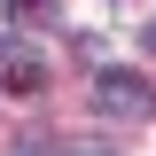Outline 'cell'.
Segmentation results:
<instances>
[{
  "label": "cell",
  "instance_id": "obj_1",
  "mask_svg": "<svg viewBox=\"0 0 156 156\" xmlns=\"http://www.w3.org/2000/svg\"><path fill=\"white\" fill-rule=\"evenodd\" d=\"M94 109L117 117V125H140V117L156 109V86H148L140 70H101V78H94Z\"/></svg>",
  "mask_w": 156,
  "mask_h": 156
},
{
  "label": "cell",
  "instance_id": "obj_2",
  "mask_svg": "<svg viewBox=\"0 0 156 156\" xmlns=\"http://www.w3.org/2000/svg\"><path fill=\"white\" fill-rule=\"evenodd\" d=\"M0 86H8V94H39V86H47L39 55H23L16 39H0Z\"/></svg>",
  "mask_w": 156,
  "mask_h": 156
},
{
  "label": "cell",
  "instance_id": "obj_3",
  "mask_svg": "<svg viewBox=\"0 0 156 156\" xmlns=\"http://www.w3.org/2000/svg\"><path fill=\"white\" fill-rule=\"evenodd\" d=\"M8 8H23V16H39V8H47V0H8Z\"/></svg>",
  "mask_w": 156,
  "mask_h": 156
},
{
  "label": "cell",
  "instance_id": "obj_4",
  "mask_svg": "<svg viewBox=\"0 0 156 156\" xmlns=\"http://www.w3.org/2000/svg\"><path fill=\"white\" fill-rule=\"evenodd\" d=\"M148 47H156V31H148Z\"/></svg>",
  "mask_w": 156,
  "mask_h": 156
}]
</instances>
